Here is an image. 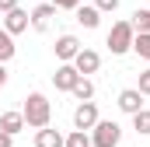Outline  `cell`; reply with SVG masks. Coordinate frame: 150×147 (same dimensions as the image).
<instances>
[{"label":"cell","mask_w":150,"mask_h":147,"mask_svg":"<svg viewBox=\"0 0 150 147\" xmlns=\"http://www.w3.org/2000/svg\"><path fill=\"white\" fill-rule=\"evenodd\" d=\"M21 116H25V126L42 130V126H49V119H52V105H49V98H45L42 91H32V95L25 98Z\"/></svg>","instance_id":"cell-1"},{"label":"cell","mask_w":150,"mask_h":147,"mask_svg":"<svg viewBox=\"0 0 150 147\" xmlns=\"http://www.w3.org/2000/svg\"><path fill=\"white\" fill-rule=\"evenodd\" d=\"M133 35H136L133 21H115L112 32H108V39H105L108 53H112V56H126V53L133 49Z\"/></svg>","instance_id":"cell-2"},{"label":"cell","mask_w":150,"mask_h":147,"mask_svg":"<svg viewBox=\"0 0 150 147\" xmlns=\"http://www.w3.org/2000/svg\"><path fill=\"white\" fill-rule=\"evenodd\" d=\"M122 140V126L115 119H98L91 126V147H119Z\"/></svg>","instance_id":"cell-3"},{"label":"cell","mask_w":150,"mask_h":147,"mask_svg":"<svg viewBox=\"0 0 150 147\" xmlns=\"http://www.w3.org/2000/svg\"><path fill=\"white\" fill-rule=\"evenodd\" d=\"M28 25H32V14H28V11H21V7H14V11H7V14H4V28H7L11 35L28 32Z\"/></svg>","instance_id":"cell-4"},{"label":"cell","mask_w":150,"mask_h":147,"mask_svg":"<svg viewBox=\"0 0 150 147\" xmlns=\"http://www.w3.org/2000/svg\"><path fill=\"white\" fill-rule=\"evenodd\" d=\"M98 123V105L94 102H80L74 109V130H91Z\"/></svg>","instance_id":"cell-5"},{"label":"cell","mask_w":150,"mask_h":147,"mask_svg":"<svg viewBox=\"0 0 150 147\" xmlns=\"http://www.w3.org/2000/svg\"><path fill=\"white\" fill-rule=\"evenodd\" d=\"M52 49H56V60L59 63H74V56L80 53V42H77V35H59Z\"/></svg>","instance_id":"cell-6"},{"label":"cell","mask_w":150,"mask_h":147,"mask_svg":"<svg viewBox=\"0 0 150 147\" xmlns=\"http://www.w3.org/2000/svg\"><path fill=\"white\" fill-rule=\"evenodd\" d=\"M77 77H80V70H77L74 63H59L56 74H52V84H56V91H70L77 84Z\"/></svg>","instance_id":"cell-7"},{"label":"cell","mask_w":150,"mask_h":147,"mask_svg":"<svg viewBox=\"0 0 150 147\" xmlns=\"http://www.w3.org/2000/svg\"><path fill=\"white\" fill-rule=\"evenodd\" d=\"M119 109L126 112V116L140 112V109H143V91H140V88H126V91H119Z\"/></svg>","instance_id":"cell-8"},{"label":"cell","mask_w":150,"mask_h":147,"mask_svg":"<svg viewBox=\"0 0 150 147\" xmlns=\"http://www.w3.org/2000/svg\"><path fill=\"white\" fill-rule=\"evenodd\" d=\"M52 18H56V4H52V0H49V4H38L35 11H32V28H35V32H45Z\"/></svg>","instance_id":"cell-9"},{"label":"cell","mask_w":150,"mask_h":147,"mask_svg":"<svg viewBox=\"0 0 150 147\" xmlns=\"http://www.w3.org/2000/svg\"><path fill=\"white\" fill-rule=\"evenodd\" d=\"M74 67H77L80 74H94L98 67H101V56H98L94 49H84V46H80V53L74 56Z\"/></svg>","instance_id":"cell-10"},{"label":"cell","mask_w":150,"mask_h":147,"mask_svg":"<svg viewBox=\"0 0 150 147\" xmlns=\"http://www.w3.org/2000/svg\"><path fill=\"white\" fill-rule=\"evenodd\" d=\"M67 144V137L59 133V130H49V126H42L35 133V147H63Z\"/></svg>","instance_id":"cell-11"},{"label":"cell","mask_w":150,"mask_h":147,"mask_svg":"<svg viewBox=\"0 0 150 147\" xmlns=\"http://www.w3.org/2000/svg\"><path fill=\"white\" fill-rule=\"evenodd\" d=\"M77 21H80L84 28H98V25H101V11H98L94 4H80V7H77Z\"/></svg>","instance_id":"cell-12"},{"label":"cell","mask_w":150,"mask_h":147,"mask_svg":"<svg viewBox=\"0 0 150 147\" xmlns=\"http://www.w3.org/2000/svg\"><path fill=\"white\" fill-rule=\"evenodd\" d=\"M0 130L11 133V137L21 133V130H25V116H21V112H4V116H0Z\"/></svg>","instance_id":"cell-13"},{"label":"cell","mask_w":150,"mask_h":147,"mask_svg":"<svg viewBox=\"0 0 150 147\" xmlns=\"http://www.w3.org/2000/svg\"><path fill=\"white\" fill-rule=\"evenodd\" d=\"M70 95H74L77 102H91V98H94V84H91V81L80 74V77H77V84L70 88Z\"/></svg>","instance_id":"cell-14"},{"label":"cell","mask_w":150,"mask_h":147,"mask_svg":"<svg viewBox=\"0 0 150 147\" xmlns=\"http://www.w3.org/2000/svg\"><path fill=\"white\" fill-rule=\"evenodd\" d=\"M14 53H18V46H14V35H11L7 28H0V63L14 60Z\"/></svg>","instance_id":"cell-15"},{"label":"cell","mask_w":150,"mask_h":147,"mask_svg":"<svg viewBox=\"0 0 150 147\" xmlns=\"http://www.w3.org/2000/svg\"><path fill=\"white\" fill-rule=\"evenodd\" d=\"M133 130H136L140 137H150V109L133 112Z\"/></svg>","instance_id":"cell-16"},{"label":"cell","mask_w":150,"mask_h":147,"mask_svg":"<svg viewBox=\"0 0 150 147\" xmlns=\"http://www.w3.org/2000/svg\"><path fill=\"white\" fill-rule=\"evenodd\" d=\"M133 53L143 56V60H150V32H136L133 35Z\"/></svg>","instance_id":"cell-17"},{"label":"cell","mask_w":150,"mask_h":147,"mask_svg":"<svg viewBox=\"0 0 150 147\" xmlns=\"http://www.w3.org/2000/svg\"><path fill=\"white\" fill-rule=\"evenodd\" d=\"M133 28L136 32H150V7H136L133 11Z\"/></svg>","instance_id":"cell-18"},{"label":"cell","mask_w":150,"mask_h":147,"mask_svg":"<svg viewBox=\"0 0 150 147\" xmlns=\"http://www.w3.org/2000/svg\"><path fill=\"white\" fill-rule=\"evenodd\" d=\"M63 147H91V137H87V130H74L70 137H67V144Z\"/></svg>","instance_id":"cell-19"},{"label":"cell","mask_w":150,"mask_h":147,"mask_svg":"<svg viewBox=\"0 0 150 147\" xmlns=\"http://www.w3.org/2000/svg\"><path fill=\"white\" fill-rule=\"evenodd\" d=\"M136 88L143 91V98L150 95V67H147V70H140V84H136Z\"/></svg>","instance_id":"cell-20"},{"label":"cell","mask_w":150,"mask_h":147,"mask_svg":"<svg viewBox=\"0 0 150 147\" xmlns=\"http://www.w3.org/2000/svg\"><path fill=\"white\" fill-rule=\"evenodd\" d=\"M56 4V11H77L80 7V0H52Z\"/></svg>","instance_id":"cell-21"},{"label":"cell","mask_w":150,"mask_h":147,"mask_svg":"<svg viewBox=\"0 0 150 147\" xmlns=\"http://www.w3.org/2000/svg\"><path fill=\"white\" fill-rule=\"evenodd\" d=\"M94 7H98V11H115L119 0H94Z\"/></svg>","instance_id":"cell-22"},{"label":"cell","mask_w":150,"mask_h":147,"mask_svg":"<svg viewBox=\"0 0 150 147\" xmlns=\"http://www.w3.org/2000/svg\"><path fill=\"white\" fill-rule=\"evenodd\" d=\"M0 147H14V137H11V133H4V130H0Z\"/></svg>","instance_id":"cell-23"},{"label":"cell","mask_w":150,"mask_h":147,"mask_svg":"<svg viewBox=\"0 0 150 147\" xmlns=\"http://www.w3.org/2000/svg\"><path fill=\"white\" fill-rule=\"evenodd\" d=\"M14 7H18V0H0V11H4V14H7V11H14Z\"/></svg>","instance_id":"cell-24"},{"label":"cell","mask_w":150,"mask_h":147,"mask_svg":"<svg viewBox=\"0 0 150 147\" xmlns=\"http://www.w3.org/2000/svg\"><path fill=\"white\" fill-rule=\"evenodd\" d=\"M4 84H7V67L0 63V88H4Z\"/></svg>","instance_id":"cell-25"}]
</instances>
